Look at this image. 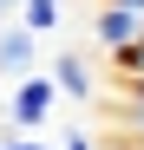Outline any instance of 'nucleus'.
I'll return each mask as SVG.
<instances>
[{"mask_svg":"<svg viewBox=\"0 0 144 150\" xmlns=\"http://www.w3.org/2000/svg\"><path fill=\"white\" fill-rule=\"evenodd\" d=\"M53 105H59V85L46 72H26V79H13V98L0 105V117H7V131H39Z\"/></svg>","mask_w":144,"mask_h":150,"instance_id":"obj_1","label":"nucleus"},{"mask_svg":"<svg viewBox=\"0 0 144 150\" xmlns=\"http://www.w3.org/2000/svg\"><path fill=\"white\" fill-rule=\"evenodd\" d=\"M92 39H98L105 59L131 52V46L144 39V13H131V7H105V0H98V13H92Z\"/></svg>","mask_w":144,"mask_h":150,"instance_id":"obj_2","label":"nucleus"},{"mask_svg":"<svg viewBox=\"0 0 144 150\" xmlns=\"http://www.w3.org/2000/svg\"><path fill=\"white\" fill-rule=\"evenodd\" d=\"M39 59V33L20 20H0V79H26Z\"/></svg>","mask_w":144,"mask_h":150,"instance_id":"obj_3","label":"nucleus"},{"mask_svg":"<svg viewBox=\"0 0 144 150\" xmlns=\"http://www.w3.org/2000/svg\"><path fill=\"white\" fill-rule=\"evenodd\" d=\"M46 79L59 85V98H79V105H85L92 91H98V79H92V65H85L79 52H53V65H46Z\"/></svg>","mask_w":144,"mask_h":150,"instance_id":"obj_4","label":"nucleus"},{"mask_svg":"<svg viewBox=\"0 0 144 150\" xmlns=\"http://www.w3.org/2000/svg\"><path fill=\"white\" fill-rule=\"evenodd\" d=\"M59 20H66V0H20V26H33L39 39L53 33Z\"/></svg>","mask_w":144,"mask_h":150,"instance_id":"obj_5","label":"nucleus"},{"mask_svg":"<svg viewBox=\"0 0 144 150\" xmlns=\"http://www.w3.org/2000/svg\"><path fill=\"white\" fill-rule=\"evenodd\" d=\"M59 150H98V137H92V131H79V124H72V131L59 137Z\"/></svg>","mask_w":144,"mask_h":150,"instance_id":"obj_6","label":"nucleus"},{"mask_svg":"<svg viewBox=\"0 0 144 150\" xmlns=\"http://www.w3.org/2000/svg\"><path fill=\"white\" fill-rule=\"evenodd\" d=\"M98 150H144V144H138V137H125V131H118V137H111V144H98Z\"/></svg>","mask_w":144,"mask_h":150,"instance_id":"obj_7","label":"nucleus"},{"mask_svg":"<svg viewBox=\"0 0 144 150\" xmlns=\"http://www.w3.org/2000/svg\"><path fill=\"white\" fill-rule=\"evenodd\" d=\"M105 7H131V13H144V0H105Z\"/></svg>","mask_w":144,"mask_h":150,"instance_id":"obj_8","label":"nucleus"},{"mask_svg":"<svg viewBox=\"0 0 144 150\" xmlns=\"http://www.w3.org/2000/svg\"><path fill=\"white\" fill-rule=\"evenodd\" d=\"M13 13H20V0H0V20H13Z\"/></svg>","mask_w":144,"mask_h":150,"instance_id":"obj_9","label":"nucleus"}]
</instances>
